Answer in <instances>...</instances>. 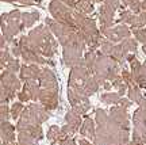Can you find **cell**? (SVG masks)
<instances>
[{"label":"cell","mask_w":146,"mask_h":145,"mask_svg":"<svg viewBox=\"0 0 146 145\" xmlns=\"http://www.w3.org/2000/svg\"><path fill=\"white\" fill-rule=\"evenodd\" d=\"M120 98H122V96H120L118 92H106L100 96L102 102H104V103H107V104H118Z\"/></svg>","instance_id":"17"},{"label":"cell","mask_w":146,"mask_h":145,"mask_svg":"<svg viewBox=\"0 0 146 145\" xmlns=\"http://www.w3.org/2000/svg\"><path fill=\"white\" fill-rule=\"evenodd\" d=\"M21 14L18 11H14L12 14H4L0 19V25H1V30H3V37L8 41H12V38L25 29L23 23H19L21 19Z\"/></svg>","instance_id":"1"},{"label":"cell","mask_w":146,"mask_h":145,"mask_svg":"<svg viewBox=\"0 0 146 145\" xmlns=\"http://www.w3.org/2000/svg\"><path fill=\"white\" fill-rule=\"evenodd\" d=\"M5 69H7V71H10V72H12V73L19 72V71H21V64H19V60H18V58L11 57L10 61L7 62V65H5Z\"/></svg>","instance_id":"24"},{"label":"cell","mask_w":146,"mask_h":145,"mask_svg":"<svg viewBox=\"0 0 146 145\" xmlns=\"http://www.w3.org/2000/svg\"><path fill=\"white\" fill-rule=\"evenodd\" d=\"M81 87L85 90V92L88 94V96H91L92 94H95L98 90H99V83L95 80L94 76H89L85 80H83V84H81Z\"/></svg>","instance_id":"12"},{"label":"cell","mask_w":146,"mask_h":145,"mask_svg":"<svg viewBox=\"0 0 146 145\" xmlns=\"http://www.w3.org/2000/svg\"><path fill=\"white\" fill-rule=\"evenodd\" d=\"M60 145H76V141L72 140V138H66V140H64L60 142Z\"/></svg>","instance_id":"37"},{"label":"cell","mask_w":146,"mask_h":145,"mask_svg":"<svg viewBox=\"0 0 146 145\" xmlns=\"http://www.w3.org/2000/svg\"><path fill=\"white\" fill-rule=\"evenodd\" d=\"M8 117H10V109L7 104H3L0 106V124L4 122V121H8Z\"/></svg>","instance_id":"32"},{"label":"cell","mask_w":146,"mask_h":145,"mask_svg":"<svg viewBox=\"0 0 146 145\" xmlns=\"http://www.w3.org/2000/svg\"><path fill=\"white\" fill-rule=\"evenodd\" d=\"M42 69L36 64H30V65H22L19 71V79L22 82H29V80H38L41 76Z\"/></svg>","instance_id":"6"},{"label":"cell","mask_w":146,"mask_h":145,"mask_svg":"<svg viewBox=\"0 0 146 145\" xmlns=\"http://www.w3.org/2000/svg\"><path fill=\"white\" fill-rule=\"evenodd\" d=\"M0 98L5 99L7 102H10L12 99L15 98V91L14 90H10V88H5L1 82H0Z\"/></svg>","instance_id":"21"},{"label":"cell","mask_w":146,"mask_h":145,"mask_svg":"<svg viewBox=\"0 0 146 145\" xmlns=\"http://www.w3.org/2000/svg\"><path fill=\"white\" fill-rule=\"evenodd\" d=\"M60 133H61V129L58 128V126H56V125H53V126H50L49 128V130H47V138L50 141H58V137H60Z\"/></svg>","instance_id":"25"},{"label":"cell","mask_w":146,"mask_h":145,"mask_svg":"<svg viewBox=\"0 0 146 145\" xmlns=\"http://www.w3.org/2000/svg\"><path fill=\"white\" fill-rule=\"evenodd\" d=\"M142 50H143V54H145V56H146V46H143V47H142Z\"/></svg>","instance_id":"44"},{"label":"cell","mask_w":146,"mask_h":145,"mask_svg":"<svg viewBox=\"0 0 146 145\" xmlns=\"http://www.w3.org/2000/svg\"><path fill=\"white\" fill-rule=\"evenodd\" d=\"M134 78V82L139 88H146V68L142 65L141 71L133 76Z\"/></svg>","instance_id":"18"},{"label":"cell","mask_w":146,"mask_h":145,"mask_svg":"<svg viewBox=\"0 0 146 145\" xmlns=\"http://www.w3.org/2000/svg\"><path fill=\"white\" fill-rule=\"evenodd\" d=\"M14 130H15V128L8 121L1 122L0 124V140H1V142H15Z\"/></svg>","instance_id":"9"},{"label":"cell","mask_w":146,"mask_h":145,"mask_svg":"<svg viewBox=\"0 0 146 145\" xmlns=\"http://www.w3.org/2000/svg\"><path fill=\"white\" fill-rule=\"evenodd\" d=\"M104 5L106 7H108L110 10H112L115 12L116 8H119V0H106L104 1Z\"/></svg>","instance_id":"33"},{"label":"cell","mask_w":146,"mask_h":145,"mask_svg":"<svg viewBox=\"0 0 146 145\" xmlns=\"http://www.w3.org/2000/svg\"><path fill=\"white\" fill-rule=\"evenodd\" d=\"M95 114H96L95 119H96V124H98V126H104V125L107 124V121H108V114H107L103 109H98Z\"/></svg>","instance_id":"22"},{"label":"cell","mask_w":146,"mask_h":145,"mask_svg":"<svg viewBox=\"0 0 146 145\" xmlns=\"http://www.w3.org/2000/svg\"><path fill=\"white\" fill-rule=\"evenodd\" d=\"M27 132L30 133V136L33 137V140H34V141L41 140L42 137H43V132H42L41 126H31V128L27 130Z\"/></svg>","instance_id":"27"},{"label":"cell","mask_w":146,"mask_h":145,"mask_svg":"<svg viewBox=\"0 0 146 145\" xmlns=\"http://www.w3.org/2000/svg\"><path fill=\"white\" fill-rule=\"evenodd\" d=\"M22 3H26V4H29V3H31V0H21Z\"/></svg>","instance_id":"43"},{"label":"cell","mask_w":146,"mask_h":145,"mask_svg":"<svg viewBox=\"0 0 146 145\" xmlns=\"http://www.w3.org/2000/svg\"><path fill=\"white\" fill-rule=\"evenodd\" d=\"M96 57H98V54H96L94 50H89V52H87V53H85V56H84L85 67H87V69H88L92 75H94V67H95V62H96Z\"/></svg>","instance_id":"15"},{"label":"cell","mask_w":146,"mask_h":145,"mask_svg":"<svg viewBox=\"0 0 146 145\" xmlns=\"http://www.w3.org/2000/svg\"><path fill=\"white\" fill-rule=\"evenodd\" d=\"M21 18H22V23H23L25 27L33 26V23L35 21H38L39 14H38V12H34V14H22Z\"/></svg>","instance_id":"20"},{"label":"cell","mask_w":146,"mask_h":145,"mask_svg":"<svg viewBox=\"0 0 146 145\" xmlns=\"http://www.w3.org/2000/svg\"><path fill=\"white\" fill-rule=\"evenodd\" d=\"M23 103L22 102H15V103L11 106V110H10V114L12 118H18L19 115L22 114V111H23Z\"/></svg>","instance_id":"26"},{"label":"cell","mask_w":146,"mask_h":145,"mask_svg":"<svg viewBox=\"0 0 146 145\" xmlns=\"http://www.w3.org/2000/svg\"><path fill=\"white\" fill-rule=\"evenodd\" d=\"M120 106V107H123V109H129L131 104H133V102H131L130 99H126V98H120L119 103H118Z\"/></svg>","instance_id":"34"},{"label":"cell","mask_w":146,"mask_h":145,"mask_svg":"<svg viewBox=\"0 0 146 145\" xmlns=\"http://www.w3.org/2000/svg\"><path fill=\"white\" fill-rule=\"evenodd\" d=\"M39 84L42 88L45 90H58V83H57V78L52 69L49 68H43L39 76Z\"/></svg>","instance_id":"7"},{"label":"cell","mask_w":146,"mask_h":145,"mask_svg":"<svg viewBox=\"0 0 146 145\" xmlns=\"http://www.w3.org/2000/svg\"><path fill=\"white\" fill-rule=\"evenodd\" d=\"M89 109H91V103H89L88 99H85V100H83L80 104H77V106L72 107V111L76 115H80V117H81V114H85Z\"/></svg>","instance_id":"19"},{"label":"cell","mask_w":146,"mask_h":145,"mask_svg":"<svg viewBox=\"0 0 146 145\" xmlns=\"http://www.w3.org/2000/svg\"><path fill=\"white\" fill-rule=\"evenodd\" d=\"M127 95H129V99H130L131 102L138 103V102H139V99L142 98L141 88L138 87L137 84H134V86H130V87L127 88Z\"/></svg>","instance_id":"16"},{"label":"cell","mask_w":146,"mask_h":145,"mask_svg":"<svg viewBox=\"0 0 146 145\" xmlns=\"http://www.w3.org/2000/svg\"><path fill=\"white\" fill-rule=\"evenodd\" d=\"M11 50H12V54L15 57H21V47L18 46V43H14L12 47H11Z\"/></svg>","instance_id":"36"},{"label":"cell","mask_w":146,"mask_h":145,"mask_svg":"<svg viewBox=\"0 0 146 145\" xmlns=\"http://www.w3.org/2000/svg\"><path fill=\"white\" fill-rule=\"evenodd\" d=\"M0 82H1V84H3L5 88H10V90H14V91H19L22 87L21 79H18L15 73L10 72V71H7V69L1 72Z\"/></svg>","instance_id":"8"},{"label":"cell","mask_w":146,"mask_h":145,"mask_svg":"<svg viewBox=\"0 0 146 145\" xmlns=\"http://www.w3.org/2000/svg\"><path fill=\"white\" fill-rule=\"evenodd\" d=\"M142 65H143V67L146 68V60H145V62H143V64H142Z\"/></svg>","instance_id":"46"},{"label":"cell","mask_w":146,"mask_h":145,"mask_svg":"<svg viewBox=\"0 0 146 145\" xmlns=\"http://www.w3.org/2000/svg\"><path fill=\"white\" fill-rule=\"evenodd\" d=\"M23 90L29 94V96H30V100H38V96H39V86L36 83L35 80H29L25 83V87Z\"/></svg>","instance_id":"11"},{"label":"cell","mask_w":146,"mask_h":145,"mask_svg":"<svg viewBox=\"0 0 146 145\" xmlns=\"http://www.w3.org/2000/svg\"><path fill=\"white\" fill-rule=\"evenodd\" d=\"M120 76H122V79H123V82H125L129 87L130 86H134L135 84V82H134V78H133V75H131V72H129L127 69H122V73H120Z\"/></svg>","instance_id":"30"},{"label":"cell","mask_w":146,"mask_h":145,"mask_svg":"<svg viewBox=\"0 0 146 145\" xmlns=\"http://www.w3.org/2000/svg\"><path fill=\"white\" fill-rule=\"evenodd\" d=\"M135 18H137V15L134 12H131V11H125V12L120 14V22H123V23L131 25L133 22L135 21Z\"/></svg>","instance_id":"28"},{"label":"cell","mask_w":146,"mask_h":145,"mask_svg":"<svg viewBox=\"0 0 146 145\" xmlns=\"http://www.w3.org/2000/svg\"><path fill=\"white\" fill-rule=\"evenodd\" d=\"M0 145H1V140H0Z\"/></svg>","instance_id":"47"},{"label":"cell","mask_w":146,"mask_h":145,"mask_svg":"<svg viewBox=\"0 0 146 145\" xmlns=\"http://www.w3.org/2000/svg\"><path fill=\"white\" fill-rule=\"evenodd\" d=\"M114 43L111 41H108V39H103L102 41V43H100V53H103V54H106V56H111V53H112V50H114Z\"/></svg>","instance_id":"23"},{"label":"cell","mask_w":146,"mask_h":145,"mask_svg":"<svg viewBox=\"0 0 146 145\" xmlns=\"http://www.w3.org/2000/svg\"><path fill=\"white\" fill-rule=\"evenodd\" d=\"M18 98H19V100H21L22 103H23V102H29V100H30V96H29V94H27L25 90H22L21 92L18 94Z\"/></svg>","instance_id":"35"},{"label":"cell","mask_w":146,"mask_h":145,"mask_svg":"<svg viewBox=\"0 0 146 145\" xmlns=\"http://www.w3.org/2000/svg\"><path fill=\"white\" fill-rule=\"evenodd\" d=\"M80 134L84 136V137H89L91 140H94L95 138V133H96V128H95V122L92 118H87L83 121V124L80 126Z\"/></svg>","instance_id":"10"},{"label":"cell","mask_w":146,"mask_h":145,"mask_svg":"<svg viewBox=\"0 0 146 145\" xmlns=\"http://www.w3.org/2000/svg\"><path fill=\"white\" fill-rule=\"evenodd\" d=\"M65 121H66V124H69L70 126H73L76 130L80 129V126H81V124H83L81 117H80V115H76L72 110H70L69 113H66V115H65Z\"/></svg>","instance_id":"14"},{"label":"cell","mask_w":146,"mask_h":145,"mask_svg":"<svg viewBox=\"0 0 146 145\" xmlns=\"http://www.w3.org/2000/svg\"><path fill=\"white\" fill-rule=\"evenodd\" d=\"M64 62L65 65L69 68L76 67L78 64V61L81 60V56H83V49H80L77 46H66L64 47Z\"/></svg>","instance_id":"4"},{"label":"cell","mask_w":146,"mask_h":145,"mask_svg":"<svg viewBox=\"0 0 146 145\" xmlns=\"http://www.w3.org/2000/svg\"><path fill=\"white\" fill-rule=\"evenodd\" d=\"M134 37L138 42L143 43V46H146V29H138V30H133Z\"/></svg>","instance_id":"29"},{"label":"cell","mask_w":146,"mask_h":145,"mask_svg":"<svg viewBox=\"0 0 146 145\" xmlns=\"http://www.w3.org/2000/svg\"><path fill=\"white\" fill-rule=\"evenodd\" d=\"M3 47H5V38L0 34V49L3 50Z\"/></svg>","instance_id":"38"},{"label":"cell","mask_w":146,"mask_h":145,"mask_svg":"<svg viewBox=\"0 0 146 145\" xmlns=\"http://www.w3.org/2000/svg\"><path fill=\"white\" fill-rule=\"evenodd\" d=\"M10 58H11V54L8 50H1L0 49V67L5 68L7 62L10 61Z\"/></svg>","instance_id":"31"},{"label":"cell","mask_w":146,"mask_h":145,"mask_svg":"<svg viewBox=\"0 0 146 145\" xmlns=\"http://www.w3.org/2000/svg\"><path fill=\"white\" fill-rule=\"evenodd\" d=\"M103 88H104L106 91H110V90H111V88H112V84L110 83V82H106V83L103 84Z\"/></svg>","instance_id":"39"},{"label":"cell","mask_w":146,"mask_h":145,"mask_svg":"<svg viewBox=\"0 0 146 145\" xmlns=\"http://www.w3.org/2000/svg\"><path fill=\"white\" fill-rule=\"evenodd\" d=\"M38 100L41 102V104L47 111L56 110L58 107V90H45V88H41Z\"/></svg>","instance_id":"2"},{"label":"cell","mask_w":146,"mask_h":145,"mask_svg":"<svg viewBox=\"0 0 146 145\" xmlns=\"http://www.w3.org/2000/svg\"><path fill=\"white\" fill-rule=\"evenodd\" d=\"M141 10L142 11H146V0L141 1Z\"/></svg>","instance_id":"41"},{"label":"cell","mask_w":146,"mask_h":145,"mask_svg":"<svg viewBox=\"0 0 146 145\" xmlns=\"http://www.w3.org/2000/svg\"><path fill=\"white\" fill-rule=\"evenodd\" d=\"M133 122H134V132L133 133L146 137V107H138L134 111Z\"/></svg>","instance_id":"5"},{"label":"cell","mask_w":146,"mask_h":145,"mask_svg":"<svg viewBox=\"0 0 146 145\" xmlns=\"http://www.w3.org/2000/svg\"><path fill=\"white\" fill-rule=\"evenodd\" d=\"M145 145H146V144H145Z\"/></svg>","instance_id":"48"},{"label":"cell","mask_w":146,"mask_h":145,"mask_svg":"<svg viewBox=\"0 0 146 145\" xmlns=\"http://www.w3.org/2000/svg\"><path fill=\"white\" fill-rule=\"evenodd\" d=\"M100 33H102V35L107 37V39L111 41L112 43L114 42H122L126 38H130V35H131L130 29L127 26H125V25L116 26L114 29H107V30L100 31Z\"/></svg>","instance_id":"3"},{"label":"cell","mask_w":146,"mask_h":145,"mask_svg":"<svg viewBox=\"0 0 146 145\" xmlns=\"http://www.w3.org/2000/svg\"><path fill=\"white\" fill-rule=\"evenodd\" d=\"M78 145H94V144H91V142H89V141H87V140H80L78 141Z\"/></svg>","instance_id":"40"},{"label":"cell","mask_w":146,"mask_h":145,"mask_svg":"<svg viewBox=\"0 0 146 145\" xmlns=\"http://www.w3.org/2000/svg\"><path fill=\"white\" fill-rule=\"evenodd\" d=\"M1 69H3V68L0 67V78H1Z\"/></svg>","instance_id":"45"},{"label":"cell","mask_w":146,"mask_h":145,"mask_svg":"<svg viewBox=\"0 0 146 145\" xmlns=\"http://www.w3.org/2000/svg\"><path fill=\"white\" fill-rule=\"evenodd\" d=\"M126 145H139V144H137V142H134V141H131V142H127Z\"/></svg>","instance_id":"42"},{"label":"cell","mask_w":146,"mask_h":145,"mask_svg":"<svg viewBox=\"0 0 146 145\" xmlns=\"http://www.w3.org/2000/svg\"><path fill=\"white\" fill-rule=\"evenodd\" d=\"M120 47L123 49V52L125 53H134L135 54L137 52V39H134V38H126V39H123V41L119 43Z\"/></svg>","instance_id":"13"}]
</instances>
